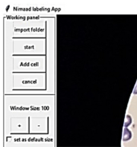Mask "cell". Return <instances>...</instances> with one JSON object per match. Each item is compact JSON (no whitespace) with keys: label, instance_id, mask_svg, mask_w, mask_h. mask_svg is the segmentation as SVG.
<instances>
[{"label":"cell","instance_id":"7a4b0ae2","mask_svg":"<svg viewBox=\"0 0 137 147\" xmlns=\"http://www.w3.org/2000/svg\"><path fill=\"white\" fill-rule=\"evenodd\" d=\"M132 118H131V116L130 115H127L126 118H125V121H124V127L127 128L128 125L132 123Z\"/></svg>","mask_w":137,"mask_h":147},{"label":"cell","instance_id":"3957f363","mask_svg":"<svg viewBox=\"0 0 137 147\" xmlns=\"http://www.w3.org/2000/svg\"><path fill=\"white\" fill-rule=\"evenodd\" d=\"M133 94H137V82H136V86H135V88H134Z\"/></svg>","mask_w":137,"mask_h":147},{"label":"cell","instance_id":"6da1fadb","mask_svg":"<svg viewBox=\"0 0 137 147\" xmlns=\"http://www.w3.org/2000/svg\"><path fill=\"white\" fill-rule=\"evenodd\" d=\"M132 138V132L128 128H124L123 129V141L127 142Z\"/></svg>","mask_w":137,"mask_h":147}]
</instances>
